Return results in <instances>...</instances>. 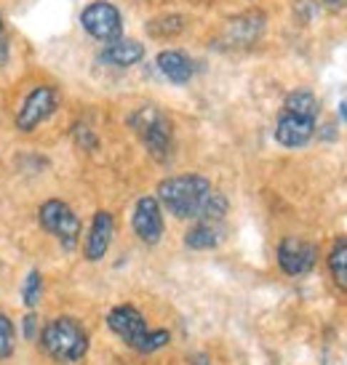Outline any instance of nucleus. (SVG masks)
Listing matches in <instances>:
<instances>
[{
  "label": "nucleus",
  "instance_id": "obj_1",
  "mask_svg": "<svg viewBox=\"0 0 347 365\" xmlns=\"http://www.w3.org/2000/svg\"><path fill=\"white\" fill-rule=\"evenodd\" d=\"M211 195H214L211 182L198 173L171 176L158 184V203L176 219H201Z\"/></svg>",
  "mask_w": 347,
  "mask_h": 365
},
{
  "label": "nucleus",
  "instance_id": "obj_2",
  "mask_svg": "<svg viewBox=\"0 0 347 365\" xmlns=\"http://www.w3.org/2000/svg\"><path fill=\"white\" fill-rule=\"evenodd\" d=\"M107 328L121 339L123 344L131 346L134 352H142V355L158 352V349H164L171 341L169 331H161V328L150 331L147 323H144L142 312L131 304H121L115 307V309H110V314H107Z\"/></svg>",
  "mask_w": 347,
  "mask_h": 365
},
{
  "label": "nucleus",
  "instance_id": "obj_3",
  "mask_svg": "<svg viewBox=\"0 0 347 365\" xmlns=\"http://www.w3.org/2000/svg\"><path fill=\"white\" fill-rule=\"evenodd\" d=\"M41 346L54 363H81L89 352V334L75 317H56V320L43 325Z\"/></svg>",
  "mask_w": 347,
  "mask_h": 365
},
{
  "label": "nucleus",
  "instance_id": "obj_4",
  "mask_svg": "<svg viewBox=\"0 0 347 365\" xmlns=\"http://www.w3.org/2000/svg\"><path fill=\"white\" fill-rule=\"evenodd\" d=\"M131 131L139 136L144 150L153 155L158 163H169L174 155V128L171 120L164 110H158L153 104H144L139 110L129 115Z\"/></svg>",
  "mask_w": 347,
  "mask_h": 365
},
{
  "label": "nucleus",
  "instance_id": "obj_5",
  "mask_svg": "<svg viewBox=\"0 0 347 365\" xmlns=\"http://www.w3.org/2000/svg\"><path fill=\"white\" fill-rule=\"evenodd\" d=\"M38 222L49 235H54L64 251H75L81 240V219L64 200H46L38 208Z\"/></svg>",
  "mask_w": 347,
  "mask_h": 365
},
{
  "label": "nucleus",
  "instance_id": "obj_6",
  "mask_svg": "<svg viewBox=\"0 0 347 365\" xmlns=\"http://www.w3.org/2000/svg\"><path fill=\"white\" fill-rule=\"evenodd\" d=\"M81 24H83V30L99 43H113V41H118V38H123L121 11L115 9L113 3H104V0H96V3L83 9Z\"/></svg>",
  "mask_w": 347,
  "mask_h": 365
},
{
  "label": "nucleus",
  "instance_id": "obj_7",
  "mask_svg": "<svg viewBox=\"0 0 347 365\" xmlns=\"http://www.w3.org/2000/svg\"><path fill=\"white\" fill-rule=\"evenodd\" d=\"M56 107H59V93H56V88H51V86H38V88H32V91L24 96L19 112H16V128H19L21 133L35 131L41 123H46L51 118L54 112H56Z\"/></svg>",
  "mask_w": 347,
  "mask_h": 365
},
{
  "label": "nucleus",
  "instance_id": "obj_8",
  "mask_svg": "<svg viewBox=\"0 0 347 365\" xmlns=\"http://www.w3.org/2000/svg\"><path fill=\"white\" fill-rule=\"evenodd\" d=\"M316 118L318 115H307V112H296L283 107L276 123V142L281 147H288V150L305 147L316 136Z\"/></svg>",
  "mask_w": 347,
  "mask_h": 365
},
{
  "label": "nucleus",
  "instance_id": "obj_9",
  "mask_svg": "<svg viewBox=\"0 0 347 365\" xmlns=\"http://www.w3.org/2000/svg\"><path fill=\"white\" fill-rule=\"evenodd\" d=\"M318 259V248L307 240L299 237H283L278 243V267L288 274V277H302V274L313 272Z\"/></svg>",
  "mask_w": 347,
  "mask_h": 365
},
{
  "label": "nucleus",
  "instance_id": "obj_10",
  "mask_svg": "<svg viewBox=\"0 0 347 365\" xmlns=\"http://www.w3.org/2000/svg\"><path fill=\"white\" fill-rule=\"evenodd\" d=\"M131 227L142 243H161V237H164V211H161V203L155 197H139L136 205H134Z\"/></svg>",
  "mask_w": 347,
  "mask_h": 365
},
{
  "label": "nucleus",
  "instance_id": "obj_11",
  "mask_svg": "<svg viewBox=\"0 0 347 365\" xmlns=\"http://www.w3.org/2000/svg\"><path fill=\"white\" fill-rule=\"evenodd\" d=\"M115 235V219L110 211H96L91 219V230L86 235V248L83 254L89 262H102L104 254L110 251V243H113Z\"/></svg>",
  "mask_w": 347,
  "mask_h": 365
},
{
  "label": "nucleus",
  "instance_id": "obj_12",
  "mask_svg": "<svg viewBox=\"0 0 347 365\" xmlns=\"http://www.w3.org/2000/svg\"><path fill=\"white\" fill-rule=\"evenodd\" d=\"M144 56V46L139 41H131V38H118V41L107 43L104 51L99 53V61L110 64V67H134L139 64Z\"/></svg>",
  "mask_w": 347,
  "mask_h": 365
},
{
  "label": "nucleus",
  "instance_id": "obj_13",
  "mask_svg": "<svg viewBox=\"0 0 347 365\" xmlns=\"http://www.w3.org/2000/svg\"><path fill=\"white\" fill-rule=\"evenodd\" d=\"M158 70L166 81H171L174 86H184L193 81L195 75V61L182 51H161L158 53Z\"/></svg>",
  "mask_w": 347,
  "mask_h": 365
},
{
  "label": "nucleus",
  "instance_id": "obj_14",
  "mask_svg": "<svg viewBox=\"0 0 347 365\" xmlns=\"http://www.w3.org/2000/svg\"><path fill=\"white\" fill-rule=\"evenodd\" d=\"M219 243H222V230L216 222H198L184 235V245L193 248V251H208V248H216Z\"/></svg>",
  "mask_w": 347,
  "mask_h": 365
},
{
  "label": "nucleus",
  "instance_id": "obj_15",
  "mask_svg": "<svg viewBox=\"0 0 347 365\" xmlns=\"http://www.w3.org/2000/svg\"><path fill=\"white\" fill-rule=\"evenodd\" d=\"M328 272L334 277V285L347 294V235L339 237L328 251Z\"/></svg>",
  "mask_w": 347,
  "mask_h": 365
},
{
  "label": "nucleus",
  "instance_id": "obj_16",
  "mask_svg": "<svg viewBox=\"0 0 347 365\" xmlns=\"http://www.w3.org/2000/svg\"><path fill=\"white\" fill-rule=\"evenodd\" d=\"M41 294H43V280H41V272H30L24 277V285H21V302L24 307H35L41 302Z\"/></svg>",
  "mask_w": 347,
  "mask_h": 365
},
{
  "label": "nucleus",
  "instance_id": "obj_17",
  "mask_svg": "<svg viewBox=\"0 0 347 365\" xmlns=\"http://www.w3.org/2000/svg\"><path fill=\"white\" fill-rule=\"evenodd\" d=\"M184 21L179 19V16H166V19H155L147 24V30H150V35H155V38H169V35H176V32H182Z\"/></svg>",
  "mask_w": 347,
  "mask_h": 365
},
{
  "label": "nucleus",
  "instance_id": "obj_18",
  "mask_svg": "<svg viewBox=\"0 0 347 365\" xmlns=\"http://www.w3.org/2000/svg\"><path fill=\"white\" fill-rule=\"evenodd\" d=\"M14 355V323L0 312V360Z\"/></svg>",
  "mask_w": 347,
  "mask_h": 365
},
{
  "label": "nucleus",
  "instance_id": "obj_19",
  "mask_svg": "<svg viewBox=\"0 0 347 365\" xmlns=\"http://www.w3.org/2000/svg\"><path fill=\"white\" fill-rule=\"evenodd\" d=\"M72 136H75V139H78V144H83L86 150H94V147H96V139H94V133L89 131L86 125H75Z\"/></svg>",
  "mask_w": 347,
  "mask_h": 365
},
{
  "label": "nucleus",
  "instance_id": "obj_20",
  "mask_svg": "<svg viewBox=\"0 0 347 365\" xmlns=\"http://www.w3.org/2000/svg\"><path fill=\"white\" fill-rule=\"evenodd\" d=\"M9 61V35H6V24H3V16H0V67Z\"/></svg>",
  "mask_w": 347,
  "mask_h": 365
},
{
  "label": "nucleus",
  "instance_id": "obj_21",
  "mask_svg": "<svg viewBox=\"0 0 347 365\" xmlns=\"http://www.w3.org/2000/svg\"><path fill=\"white\" fill-rule=\"evenodd\" d=\"M35 336H38V317H35V314H27V317H24V339L32 341Z\"/></svg>",
  "mask_w": 347,
  "mask_h": 365
},
{
  "label": "nucleus",
  "instance_id": "obj_22",
  "mask_svg": "<svg viewBox=\"0 0 347 365\" xmlns=\"http://www.w3.org/2000/svg\"><path fill=\"white\" fill-rule=\"evenodd\" d=\"M323 3H326L328 9H334V11L342 9V6H345V0H323Z\"/></svg>",
  "mask_w": 347,
  "mask_h": 365
}]
</instances>
